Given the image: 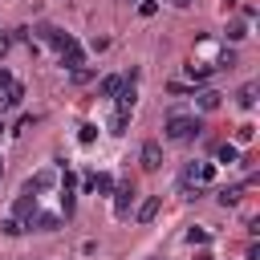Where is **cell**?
<instances>
[{"instance_id": "cell-1", "label": "cell", "mask_w": 260, "mask_h": 260, "mask_svg": "<svg viewBox=\"0 0 260 260\" xmlns=\"http://www.w3.org/2000/svg\"><path fill=\"white\" fill-rule=\"evenodd\" d=\"M199 134V118H187V114H171L167 118V138L171 142H187Z\"/></svg>"}, {"instance_id": "cell-2", "label": "cell", "mask_w": 260, "mask_h": 260, "mask_svg": "<svg viewBox=\"0 0 260 260\" xmlns=\"http://www.w3.org/2000/svg\"><path fill=\"white\" fill-rule=\"evenodd\" d=\"M110 195H114V215H118V219H126V215H130V207H134V183L126 179V183H118Z\"/></svg>"}, {"instance_id": "cell-3", "label": "cell", "mask_w": 260, "mask_h": 260, "mask_svg": "<svg viewBox=\"0 0 260 260\" xmlns=\"http://www.w3.org/2000/svg\"><path fill=\"white\" fill-rule=\"evenodd\" d=\"M24 228H32V232H57V228H61V215H53V211H32V215L24 219Z\"/></svg>"}, {"instance_id": "cell-4", "label": "cell", "mask_w": 260, "mask_h": 260, "mask_svg": "<svg viewBox=\"0 0 260 260\" xmlns=\"http://www.w3.org/2000/svg\"><path fill=\"white\" fill-rule=\"evenodd\" d=\"M37 32H41V37H45V41H49V45H53L57 53L73 45V32H65V28H53V24H45V28H37Z\"/></svg>"}, {"instance_id": "cell-5", "label": "cell", "mask_w": 260, "mask_h": 260, "mask_svg": "<svg viewBox=\"0 0 260 260\" xmlns=\"http://www.w3.org/2000/svg\"><path fill=\"white\" fill-rule=\"evenodd\" d=\"M138 158H142V171H158L162 167V146L150 138V142H142V154Z\"/></svg>"}, {"instance_id": "cell-6", "label": "cell", "mask_w": 260, "mask_h": 260, "mask_svg": "<svg viewBox=\"0 0 260 260\" xmlns=\"http://www.w3.org/2000/svg\"><path fill=\"white\" fill-rule=\"evenodd\" d=\"M73 203H77V191H73V171H65V175H61V211H65V219L73 215Z\"/></svg>"}, {"instance_id": "cell-7", "label": "cell", "mask_w": 260, "mask_h": 260, "mask_svg": "<svg viewBox=\"0 0 260 260\" xmlns=\"http://www.w3.org/2000/svg\"><path fill=\"white\" fill-rule=\"evenodd\" d=\"M158 207H162V195H146V199L138 203V211H134V219H138V223H150V219L158 215Z\"/></svg>"}, {"instance_id": "cell-8", "label": "cell", "mask_w": 260, "mask_h": 260, "mask_svg": "<svg viewBox=\"0 0 260 260\" xmlns=\"http://www.w3.org/2000/svg\"><path fill=\"white\" fill-rule=\"evenodd\" d=\"M61 65H65V69H81V65H85V49L73 41L69 49H61Z\"/></svg>"}, {"instance_id": "cell-9", "label": "cell", "mask_w": 260, "mask_h": 260, "mask_svg": "<svg viewBox=\"0 0 260 260\" xmlns=\"http://www.w3.org/2000/svg\"><path fill=\"white\" fill-rule=\"evenodd\" d=\"M32 211H37V195H32V191L16 195V203H12V215H16V219H28Z\"/></svg>"}, {"instance_id": "cell-10", "label": "cell", "mask_w": 260, "mask_h": 260, "mask_svg": "<svg viewBox=\"0 0 260 260\" xmlns=\"http://www.w3.org/2000/svg\"><path fill=\"white\" fill-rule=\"evenodd\" d=\"M53 183H57V175H53V171H41V175H32V179L24 183V191H32V195H37V191H49Z\"/></svg>"}, {"instance_id": "cell-11", "label": "cell", "mask_w": 260, "mask_h": 260, "mask_svg": "<svg viewBox=\"0 0 260 260\" xmlns=\"http://www.w3.org/2000/svg\"><path fill=\"white\" fill-rule=\"evenodd\" d=\"M215 69H219V65H207V61H191V65H187V73H191L195 81H207Z\"/></svg>"}, {"instance_id": "cell-12", "label": "cell", "mask_w": 260, "mask_h": 260, "mask_svg": "<svg viewBox=\"0 0 260 260\" xmlns=\"http://www.w3.org/2000/svg\"><path fill=\"white\" fill-rule=\"evenodd\" d=\"M12 81H16V77H12L8 69H0V110H8V93H12Z\"/></svg>"}, {"instance_id": "cell-13", "label": "cell", "mask_w": 260, "mask_h": 260, "mask_svg": "<svg viewBox=\"0 0 260 260\" xmlns=\"http://www.w3.org/2000/svg\"><path fill=\"white\" fill-rule=\"evenodd\" d=\"M236 98H240V106H244V110H252V106H256V81L240 85V93H236Z\"/></svg>"}, {"instance_id": "cell-14", "label": "cell", "mask_w": 260, "mask_h": 260, "mask_svg": "<svg viewBox=\"0 0 260 260\" xmlns=\"http://www.w3.org/2000/svg\"><path fill=\"white\" fill-rule=\"evenodd\" d=\"M93 191H98V195H110V191H114V179H110L106 171H98V175H93Z\"/></svg>"}, {"instance_id": "cell-15", "label": "cell", "mask_w": 260, "mask_h": 260, "mask_svg": "<svg viewBox=\"0 0 260 260\" xmlns=\"http://www.w3.org/2000/svg\"><path fill=\"white\" fill-rule=\"evenodd\" d=\"M248 37V24L244 20H228V41H244Z\"/></svg>"}, {"instance_id": "cell-16", "label": "cell", "mask_w": 260, "mask_h": 260, "mask_svg": "<svg viewBox=\"0 0 260 260\" xmlns=\"http://www.w3.org/2000/svg\"><path fill=\"white\" fill-rule=\"evenodd\" d=\"M118 85H122V77H102L98 93H102V98H114V93H118Z\"/></svg>"}, {"instance_id": "cell-17", "label": "cell", "mask_w": 260, "mask_h": 260, "mask_svg": "<svg viewBox=\"0 0 260 260\" xmlns=\"http://www.w3.org/2000/svg\"><path fill=\"white\" fill-rule=\"evenodd\" d=\"M219 98H223V93H215V89H203V93H199V110H215V106H219Z\"/></svg>"}, {"instance_id": "cell-18", "label": "cell", "mask_w": 260, "mask_h": 260, "mask_svg": "<svg viewBox=\"0 0 260 260\" xmlns=\"http://www.w3.org/2000/svg\"><path fill=\"white\" fill-rule=\"evenodd\" d=\"M215 158H219V162H228V167H232V162H236V158H240V150H236V146H232V142H223V146H219V150H215Z\"/></svg>"}, {"instance_id": "cell-19", "label": "cell", "mask_w": 260, "mask_h": 260, "mask_svg": "<svg viewBox=\"0 0 260 260\" xmlns=\"http://www.w3.org/2000/svg\"><path fill=\"white\" fill-rule=\"evenodd\" d=\"M126 126H130V114H114L110 118V134H126Z\"/></svg>"}, {"instance_id": "cell-20", "label": "cell", "mask_w": 260, "mask_h": 260, "mask_svg": "<svg viewBox=\"0 0 260 260\" xmlns=\"http://www.w3.org/2000/svg\"><path fill=\"white\" fill-rule=\"evenodd\" d=\"M93 138H98V126H93V122H85V126L77 130V142H81V146H89Z\"/></svg>"}, {"instance_id": "cell-21", "label": "cell", "mask_w": 260, "mask_h": 260, "mask_svg": "<svg viewBox=\"0 0 260 260\" xmlns=\"http://www.w3.org/2000/svg\"><path fill=\"white\" fill-rule=\"evenodd\" d=\"M219 203H223V207L240 203V187H223V191H219Z\"/></svg>"}, {"instance_id": "cell-22", "label": "cell", "mask_w": 260, "mask_h": 260, "mask_svg": "<svg viewBox=\"0 0 260 260\" xmlns=\"http://www.w3.org/2000/svg\"><path fill=\"white\" fill-rule=\"evenodd\" d=\"M20 102H24V85H20V81H12V93H8V110H12V106H20Z\"/></svg>"}, {"instance_id": "cell-23", "label": "cell", "mask_w": 260, "mask_h": 260, "mask_svg": "<svg viewBox=\"0 0 260 260\" xmlns=\"http://www.w3.org/2000/svg\"><path fill=\"white\" fill-rule=\"evenodd\" d=\"M0 232H4V236H20L24 228H20V219L12 215V219H4V223H0Z\"/></svg>"}, {"instance_id": "cell-24", "label": "cell", "mask_w": 260, "mask_h": 260, "mask_svg": "<svg viewBox=\"0 0 260 260\" xmlns=\"http://www.w3.org/2000/svg\"><path fill=\"white\" fill-rule=\"evenodd\" d=\"M187 244H191V248H195V244H207V228H191V232H187Z\"/></svg>"}, {"instance_id": "cell-25", "label": "cell", "mask_w": 260, "mask_h": 260, "mask_svg": "<svg viewBox=\"0 0 260 260\" xmlns=\"http://www.w3.org/2000/svg\"><path fill=\"white\" fill-rule=\"evenodd\" d=\"M154 12H158V0H142L138 4V16H154Z\"/></svg>"}, {"instance_id": "cell-26", "label": "cell", "mask_w": 260, "mask_h": 260, "mask_svg": "<svg viewBox=\"0 0 260 260\" xmlns=\"http://www.w3.org/2000/svg\"><path fill=\"white\" fill-rule=\"evenodd\" d=\"M252 134H256V126H240L236 130V142H252Z\"/></svg>"}, {"instance_id": "cell-27", "label": "cell", "mask_w": 260, "mask_h": 260, "mask_svg": "<svg viewBox=\"0 0 260 260\" xmlns=\"http://www.w3.org/2000/svg\"><path fill=\"white\" fill-rule=\"evenodd\" d=\"M199 179H203V183H207V179H215V167H211V162H203V167H199Z\"/></svg>"}, {"instance_id": "cell-28", "label": "cell", "mask_w": 260, "mask_h": 260, "mask_svg": "<svg viewBox=\"0 0 260 260\" xmlns=\"http://www.w3.org/2000/svg\"><path fill=\"white\" fill-rule=\"evenodd\" d=\"M0 53H8V37L4 32H0Z\"/></svg>"}, {"instance_id": "cell-29", "label": "cell", "mask_w": 260, "mask_h": 260, "mask_svg": "<svg viewBox=\"0 0 260 260\" xmlns=\"http://www.w3.org/2000/svg\"><path fill=\"white\" fill-rule=\"evenodd\" d=\"M171 4H175V8H191V0H171Z\"/></svg>"}, {"instance_id": "cell-30", "label": "cell", "mask_w": 260, "mask_h": 260, "mask_svg": "<svg viewBox=\"0 0 260 260\" xmlns=\"http://www.w3.org/2000/svg\"><path fill=\"white\" fill-rule=\"evenodd\" d=\"M195 260H215V256H211V252H199V256H195Z\"/></svg>"}, {"instance_id": "cell-31", "label": "cell", "mask_w": 260, "mask_h": 260, "mask_svg": "<svg viewBox=\"0 0 260 260\" xmlns=\"http://www.w3.org/2000/svg\"><path fill=\"white\" fill-rule=\"evenodd\" d=\"M0 175H4V158H0Z\"/></svg>"}]
</instances>
